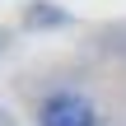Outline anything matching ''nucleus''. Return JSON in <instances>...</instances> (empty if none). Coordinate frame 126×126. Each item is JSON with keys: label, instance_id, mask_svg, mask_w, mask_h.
Here are the masks:
<instances>
[{"label": "nucleus", "instance_id": "nucleus-1", "mask_svg": "<svg viewBox=\"0 0 126 126\" xmlns=\"http://www.w3.org/2000/svg\"><path fill=\"white\" fill-rule=\"evenodd\" d=\"M42 126H94V108L79 94H56L42 103Z\"/></svg>", "mask_w": 126, "mask_h": 126}]
</instances>
